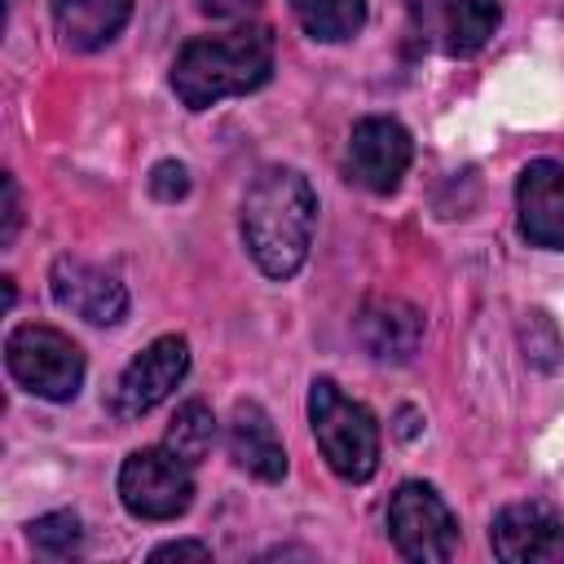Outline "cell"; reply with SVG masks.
<instances>
[{
    "instance_id": "d6986e66",
    "label": "cell",
    "mask_w": 564,
    "mask_h": 564,
    "mask_svg": "<svg viewBox=\"0 0 564 564\" xmlns=\"http://www.w3.org/2000/svg\"><path fill=\"white\" fill-rule=\"evenodd\" d=\"M150 194L163 198V203L185 198V194H189V172H185V163H176V159L154 163V172H150Z\"/></svg>"
},
{
    "instance_id": "9c48e42d",
    "label": "cell",
    "mask_w": 564,
    "mask_h": 564,
    "mask_svg": "<svg viewBox=\"0 0 564 564\" xmlns=\"http://www.w3.org/2000/svg\"><path fill=\"white\" fill-rule=\"evenodd\" d=\"M489 546L507 564H560L564 560V516L546 502H511L489 524Z\"/></svg>"
},
{
    "instance_id": "9a60e30c",
    "label": "cell",
    "mask_w": 564,
    "mask_h": 564,
    "mask_svg": "<svg viewBox=\"0 0 564 564\" xmlns=\"http://www.w3.org/2000/svg\"><path fill=\"white\" fill-rule=\"evenodd\" d=\"M436 13V35L449 57H471L489 44V35L502 22L498 0H432Z\"/></svg>"
},
{
    "instance_id": "3957f363",
    "label": "cell",
    "mask_w": 564,
    "mask_h": 564,
    "mask_svg": "<svg viewBox=\"0 0 564 564\" xmlns=\"http://www.w3.org/2000/svg\"><path fill=\"white\" fill-rule=\"evenodd\" d=\"M308 427H313V441L326 458V467L339 476V480H370L375 467H379V423L375 414L344 397L335 379H313L308 388Z\"/></svg>"
},
{
    "instance_id": "5bb4252c",
    "label": "cell",
    "mask_w": 564,
    "mask_h": 564,
    "mask_svg": "<svg viewBox=\"0 0 564 564\" xmlns=\"http://www.w3.org/2000/svg\"><path fill=\"white\" fill-rule=\"evenodd\" d=\"M132 18V0H53V26L66 48L97 53Z\"/></svg>"
},
{
    "instance_id": "7402d4cb",
    "label": "cell",
    "mask_w": 564,
    "mask_h": 564,
    "mask_svg": "<svg viewBox=\"0 0 564 564\" xmlns=\"http://www.w3.org/2000/svg\"><path fill=\"white\" fill-rule=\"evenodd\" d=\"M264 0H198V9L207 13V18H247V13H256Z\"/></svg>"
},
{
    "instance_id": "8fae6325",
    "label": "cell",
    "mask_w": 564,
    "mask_h": 564,
    "mask_svg": "<svg viewBox=\"0 0 564 564\" xmlns=\"http://www.w3.org/2000/svg\"><path fill=\"white\" fill-rule=\"evenodd\" d=\"M520 234L542 251H564V163L533 159L516 181Z\"/></svg>"
},
{
    "instance_id": "6da1fadb",
    "label": "cell",
    "mask_w": 564,
    "mask_h": 564,
    "mask_svg": "<svg viewBox=\"0 0 564 564\" xmlns=\"http://www.w3.org/2000/svg\"><path fill=\"white\" fill-rule=\"evenodd\" d=\"M317 194L304 172L269 163L251 176L242 194V242L264 278L286 282L304 269L313 247Z\"/></svg>"
},
{
    "instance_id": "2e32d148",
    "label": "cell",
    "mask_w": 564,
    "mask_h": 564,
    "mask_svg": "<svg viewBox=\"0 0 564 564\" xmlns=\"http://www.w3.org/2000/svg\"><path fill=\"white\" fill-rule=\"evenodd\" d=\"M291 13L304 26V35L322 44L352 40L366 26V0H291Z\"/></svg>"
},
{
    "instance_id": "ffe728a7",
    "label": "cell",
    "mask_w": 564,
    "mask_h": 564,
    "mask_svg": "<svg viewBox=\"0 0 564 564\" xmlns=\"http://www.w3.org/2000/svg\"><path fill=\"white\" fill-rule=\"evenodd\" d=\"M18 225H22V198H18V181L4 176V229H0V242L9 247L18 238Z\"/></svg>"
},
{
    "instance_id": "44dd1931",
    "label": "cell",
    "mask_w": 564,
    "mask_h": 564,
    "mask_svg": "<svg viewBox=\"0 0 564 564\" xmlns=\"http://www.w3.org/2000/svg\"><path fill=\"white\" fill-rule=\"evenodd\" d=\"M150 560H212L207 542H163L150 551Z\"/></svg>"
},
{
    "instance_id": "ba28073f",
    "label": "cell",
    "mask_w": 564,
    "mask_h": 564,
    "mask_svg": "<svg viewBox=\"0 0 564 564\" xmlns=\"http://www.w3.org/2000/svg\"><path fill=\"white\" fill-rule=\"evenodd\" d=\"M414 159V141L397 119L370 115L357 119L348 132V181L370 194H392Z\"/></svg>"
},
{
    "instance_id": "7a4b0ae2",
    "label": "cell",
    "mask_w": 564,
    "mask_h": 564,
    "mask_svg": "<svg viewBox=\"0 0 564 564\" xmlns=\"http://www.w3.org/2000/svg\"><path fill=\"white\" fill-rule=\"evenodd\" d=\"M273 75V31L234 26L220 35H194L172 62V93L185 110H207L225 97L256 93Z\"/></svg>"
},
{
    "instance_id": "30bf717a",
    "label": "cell",
    "mask_w": 564,
    "mask_h": 564,
    "mask_svg": "<svg viewBox=\"0 0 564 564\" xmlns=\"http://www.w3.org/2000/svg\"><path fill=\"white\" fill-rule=\"evenodd\" d=\"M48 286H53V300L66 313H75V317H84L93 326H115L128 313L123 282L115 273L79 260V256H57L53 269H48Z\"/></svg>"
},
{
    "instance_id": "5b68a950",
    "label": "cell",
    "mask_w": 564,
    "mask_h": 564,
    "mask_svg": "<svg viewBox=\"0 0 564 564\" xmlns=\"http://www.w3.org/2000/svg\"><path fill=\"white\" fill-rule=\"evenodd\" d=\"M388 538L414 564H445L458 551V520L427 480H405L388 498Z\"/></svg>"
},
{
    "instance_id": "8992f818",
    "label": "cell",
    "mask_w": 564,
    "mask_h": 564,
    "mask_svg": "<svg viewBox=\"0 0 564 564\" xmlns=\"http://www.w3.org/2000/svg\"><path fill=\"white\" fill-rule=\"evenodd\" d=\"M119 502L137 520H176L194 502L189 463L176 458L167 445L132 449L119 467Z\"/></svg>"
},
{
    "instance_id": "e0dca14e",
    "label": "cell",
    "mask_w": 564,
    "mask_h": 564,
    "mask_svg": "<svg viewBox=\"0 0 564 564\" xmlns=\"http://www.w3.org/2000/svg\"><path fill=\"white\" fill-rule=\"evenodd\" d=\"M163 445H167L176 458H185L189 467L203 463V458L212 454V445H216V414H212V405H207V401H185V405L172 414V423H167V432H163Z\"/></svg>"
},
{
    "instance_id": "277c9868",
    "label": "cell",
    "mask_w": 564,
    "mask_h": 564,
    "mask_svg": "<svg viewBox=\"0 0 564 564\" xmlns=\"http://www.w3.org/2000/svg\"><path fill=\"white\" fill-rule=\"evenodd\" d=\"M4 366L13 375L18 388H26L31 397L44 401H75L84 388V348L44 322H26L13 326L4 339Z\"/></svg>"
},
{
    "instance_id": "7c38bea8",
    "label": "cell",
    "mask_w": 564,
    "mask_h": 564,
    "mask_svg": "<svg viewBox=\"0 0 564 564\" xmlns=\"http://www.w3.org/2000/svg\"><path fill=\"white\" fill-rule=\"evenodd\" d=\"M361 348L375 357V361H410L419 352V339H423V313L405 300H392V295H379V300H366L357 322H352Z\"/></svg>"
},
{
    "instance_id": "ac0fdd59",
    "label": "cell",
    "mask_w": 564,
    "mask_h": 564,
    "mask_svg": "<svg viewBox=\"0 0 564 564\" xmlns=\"http://www.w3.org/2000/svg\"><path fill=\"white\" fill-rule=\"evenodd\" d=\"M26 529H31L35 551H44V555H75L79 542H84V529H79L75 511H48V516L31 520Z\"/></svg>"
},
{
    "instance_id": "52a82bcc",
    "label": "cell",
    "mask_w": 564,
    "mask_h": 564,
    "mask_svg": "<svg viewBox=\"0 0 564 564\" xmlns=\"http://www.w3.org/2000/svg\"><path fill=\"white\" fill-rule=\"evenodd\" d=\"M189 370V344L185 335H159L150 339L119 375L115 392H110V414L115 419H141L150 414L159 401H167L176 392V383Z\"/></svg>"
},
{
    "instance_id": "4fadbf2b",
    "label": "cell",
    "mask_w": 564,
    "mask_h": 564,
    "mask_svg": "<svg viewBox=\"0 0 564 564\" xmlns=\"http://www.w3.org/2000/svg\"><path fill=\"white\" fill-rule=\"evenodd\" d=\"M225 441H229V458L247 476H256V480H282L286 476V449H282V436H278L273 419L264 414V405L234 401Z\"/></svg>"
}]
</instances>
